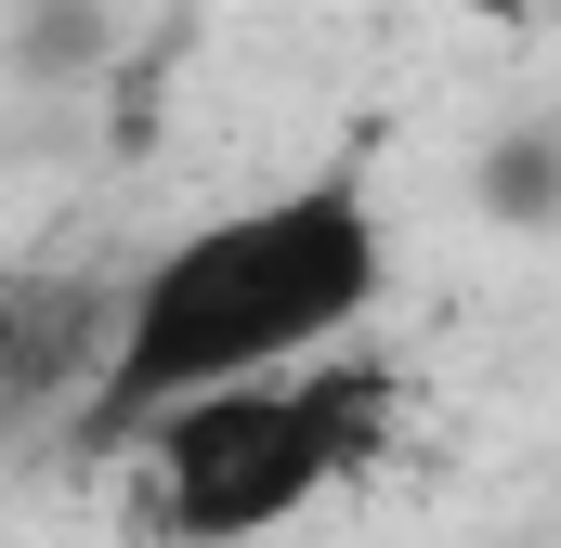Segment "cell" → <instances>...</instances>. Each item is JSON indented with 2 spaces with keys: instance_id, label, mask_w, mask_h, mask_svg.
I'll use <instances>...</instances> for the list:
<instances>
[{
  "instance_id": "1",
  "label": "cell",
  "mask_w": 561,
  "mask_h": 548,
  "mask_svg": "<svg viewBox=\"0 0 561 548\" xmlns=\"http://www.w3.org/2000/svg\"><path fill=\"white\" fill-rule=\"evenodd\" d=\"M379 274H392V249H379L366 183H287V196H249V209L170 236L118 287V340L79 406V444H131L144 418L196 406V392L340 353L379 313Z\"/></svg>"
},
{
  "instance_id": "2",
  "label": "cell",
  "mask_w": 561,
  "mask_h": 548,
  "mask_svg": "<svg viewBox=\"0 0 561 548\" xmlns=\"http://www.w3.org/2000/svg\"><path fill=\"white\" fill-rule=\"evenodd\" d=\"M379 431H392V379L313 353L287 379H236V392H196V406L144 418L131 457H144L157 536L249 548V536H275V523H300L327 483H353L379 457Z\"/></svg>"
},
{
  "instance_id": "3",
  "label": "cell",
  "mask_w": 561,
  "mask_h": 548,
  "mask_svg": "<svg viewBox=\"0 0 561 548\" xmlns=\"http://www.w3.org/2000/svg\"><path fill=\"white\" fill-rule=\"evenodd\" d=\"M105 340H118V287L105 274H79V262L0 274V444L79 431L92 379H105Z\"/></svg>"
},
{
  "instance_id": "4",
  "label": "cell",
  "mask_w": 561,
  "mask_h": 548,
  "mask_svg": "<svg viewBox=\"0 0 561 548\" xmlns=\"http://www.w3.org/2000/svg\"><path fill=\"white\" fill-rule=\"evenodd\" d=\"M496 209H561V144H496Z\"/></svg>"
}]
</instances>
